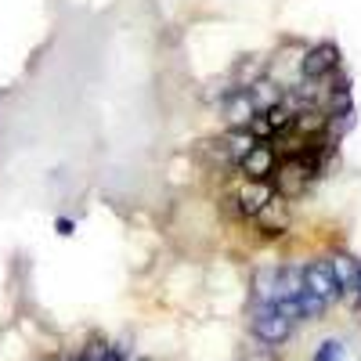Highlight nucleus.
Masks as SVG:
<instances>
[{
	"label": "nucleus",
	"mask_w": 361,
	"mask_h": 361,
	"mask_svg": "<svg viewBox=\"0 0 361 361\" xmlns=\"http://www.w3.org/2000/svg\"><path fill=\"white\" fill-rule=\"evenodd\" d=\"M329 264H333V275H336V286L347 300H361L357 289H361V260L350 257V253H329Z\"/></svg>",
	"instance_id": "10"
},
{
	"label": "nucleus",
	"mask_w": 361,
	"mask_h": 361,
	"mask_svg": "<svg viewBox=\"0 0 361 361\" xmlns=\"http://www.w3.org/2000/svg\"><path fill=\"white\" fill-rule=\"evenodd\" d=\"M224 141H228V148H231V156H235V163L243 159L250 148L257 145V137L250 134V127H243V130H224Z\"/></svg>",
	"instance_id": "16"
},
{
	"label": "nucleus",
	"mask_w": 361,
	"mask_h": 361,
	"mask_svg": "<svg viewBox=\"0 0 361 361\" xmlns=\"http://www.w3.org/2000/svg\"><path fill=\"white\" fill-rule=\"evenodd\" d=\"M257 102L250 94V87H231L221 94V116H224V130H243L250 127V119L257 116Z\"/></svg>",
	"instance_id": "5"
},
{
	"label": "nucleus",
	"mask_w": 361,
	"mask_h": 361,
	"mask_svg": "<svg viewBox=\"0 0 361 361\" xmlns=\"http://www.w3.org/2000/svg\"><path fill=\"white\" fill-rule=\"evenodd\" d=\"M304 289H311L314 296L329 300V304H336V300H343L340 286H336V275H333V264H329V257H314L304 264Z\"/></svg>",
	"instance_id": "6"
},
{
	"label": "nucleus",
	"mask_w": 361,
	"mask_h": 361,
	"mask_svg": "<svg viewBox=\"0 0 361 361\" xmlns=\"http://www.w3.org/2000/svg\"><path fill=\"white\" fill-rule=\"evenodd\" d=\"M343 354H347V350H343V343H340V340H325V343L314 350V357H311V361H343Z\"/></svg>",
	"instance_id": "17"
},
{
	"label": "nucleus",
	"mask_w": 361,
	"mask_h": 361,
	"mask_svg": "<svg viewBox=\"0 0 361 361\" xmlns=\"http://www.w3.org/2000/svg\"><path fill=\"white\" fill-rule=\"evenodd\" d=\"M322 173H318V166L307 152H289V156H279V166L271 173V188H275V195H282L286 202H296V199L307 195V188Z\"/></svg>",
	"instance_id": "1"
},
{
	"label": "nucleus",
	"mask_w": 361,
	"mask_h": 361,
	"mask_svg": "<svg viewBox=\"0 0 361 361\" xmlns=\"http://www.w3.org/2000/svg\"><path fill=\"white\" fill-rule=\"evenodd\" d=\"M127 361H148V357H127Z\"/></svg>",
	"instance_id": "21"
},
{
	"label": "nucleus",
	"mask_w": 361,
	"mask_h": 361,
	"mask_svg": "<svg viewBox=\"0 0 361 361\" xmlns=\"http://www.w3.org/2000/svg\"><path fill=\"white\" fill-rule=\"evenodd\" d=\"M357 296H361V289H357Z\"/></svg>",
	"instance_id": "22"
},
{
	"label": "nucleus",
	"mask_w": 361,
	"mask_h": 361,
	"mask_svg": "<svg viewBox=\"0 0 361 361\" xmlns=\"http://www.w3.org/2000/svg\"><path fill=\"white\" fill-rule=\"evenodd\" d=\"M235 202L238 209H243V221H253L260 209L275 199V188H271V180H243L238 177V185H235Z\"/></svg>",
	"instance_id": "8"
},
{
	"label": "nucleus",
	"mask_w": 361,
	"mask_h": 361,
	"mask_svg": "<svg viewBox=\"0 0 361 361\" xmlns=\"http://www.w3.org/2000/svg\"><path fill=\"white\" fill-rule=\"evenodd\" d=\"M253 228L264 235V238H282L289 228H293V214H289V202L282 199V195H275L271 199L260 214L253 217Z\"/></svg>",
	"instance_id": "9"
},
{
	"label": "nucleus",
	"mask_w": 361,
	"mask_h": 361,
	"mask_svg": "<svg viewBox=\"0 0 361 361\" xmlns=\"http://www.w3.org/2000/svg\"><path fill=\"white\" fill-rule=\"evenodd\" d=\"M293 329H296V322L279 304H253V311H250V333H253L257 343L279 350L293 336Z\"/></svg>",
	"instance_id": "2"
},
{
	"label": "nucleus",
	"mask_w": 361,
	"mask_h": 361,
	"mask_svg": "<svg viewBox=\"0 0 361 361\" xmlns=\"http://www.w3.org/2000/svg\"><path fill=\"white\" fill-rule=\"evenodd\" d=\"M275 166H279V145L275 141H257L250 152L238 159L235 173L243 177V180H271Z\"/></svg>",
	"instance_id": "4"
},
{
	"label": "nucleus",
	"mask_w": 361,
	"mask_h": 361,
	"mask_svg": "<svg viewBox=\"0 0 361 361\" xmlns=\"http://www.w3.org/2000/svg\"><path fill=\"white\" fill-rule=\"evenodd\" d=\"M238 361H279V350L260 343V347H250V350H246L243 357H238Z\"/></svg>",
	"instance_id": "19"
},
{
	"label": "nucleus",
	"mask_w": 361,
	"mask_h": 361,
	"mask_svg": "<svg viewBox=\"0 0 361 361\" xmlns=\"http://www.w3.org/2000/svg\"><path fill=\"white\" fill-rule=\"evenodd\" d=\"M250 134H253L257 141H271V137H275V127L267 123V116H264V112H257V116L250 119Z\"/></svg>",
	"instance_id": "18"
},
{
	"label": "nucleus",
	"mask_w": 361,
	"mask_h": 361,
	"mask_svg": "<svg viewBox=\"0 0 361 361\" xmlns=\"http://www.w3.org/2000/svg\"><path fill=\"white\" fill-rule=\"evenodd\" d=\"M195 159L202 163L206 173H214V177H224V173H231V170L238 166L235 156H231V148H228V141H224V134L199 141V145H195Z\"/></svg>",
	"instance_id": "7"
},
{
	"label": "nucleus",
	"mask_w": 361,
	"mask_h": 361,
	"mask_svg": "<svg viewBox=\"0 0 361 361\" xmlns=\"http://www.w3.org/2000/svg\"><path fill=\"white\" fill-rule=\"evenodd\" d=\"M275 267H257L253 271V282H250V293H253V304H275Z\"/></svg>",
	"instance_id": "14"
},
{
	"label": "nucleus",
	"mask_w": 361,
	"mask_h": 361,
	"mask_svg": "<svg viewBox=\"0 0 361 361\" xmlns=\"http://www.w3.org/2000/svg\"><path fill=\"white\" fill-rule=\"evenodd\" d=\"M76 357L80 361H127V350H123V343H109L102 336H90Z\"/></svg>",
	"instance_id": "13"
},
{
	"label": "nucleus",
	"mask_w": 361,
	"mask_h": 361,
	"mask_svg": "<svg viewBox=\"0 0 361 361\" xmlns=\"http://www.w3.org/2000/svg\"><path fill=\"white\" fill-rule=\"evenodd\" d=\"M343 66V54H340V44L333 40H322V44H311L304 54H300V80H329L336 76V69Z\"/></svg>",
	"instance_id": "3"
},
{
	"label": "nucleus",
	"mask_w": 361,
	"mask_h": 361,
	"mask_svg": "<svg viewBox=\"0 0 361 361\" xmlns=\"http://www.w3.org/2000/svg\"><path fill=\"white\" fill-rule=\"evenodd\" d=\"M304 293V264H279L275 267V304H289Z\"/></svg>",
	"instance_id": "12"
},
{
	"label": "nucleus",
	"mask_w": 361,
	"mask_h": 361,
	"mask_svg": "<svg viewBox=\"0 0 361 361\" xmlns=\"http://www.w3.org/2000/svg\"><path fill=\"white\" fill-rule=\"evenodd\" d=\"M250 94H253L257 109H267V105H275V102H282V98H286V87H282V83H275V80H267V76H260V80H253V83H250Z\"/></svg>",
	"instance_id": "15"
},
{
	"label": "nucleus",
	"mask_w": 361,
	"mask_h": 361,
	"mask_svg": "<svg viewBox=\"0 0 361 361\" xmlns=\"http://www.w3.org/2000/svg\"><path fill=\"white\" fill-rule=\"evenodd\" d=\"M289 134H293V137H322V134H329V112H325L322 105L296 109Z\"/></svg>",
	"instance_id": "11"
},
{
	"label": "nucleus",
	"mask_w": 361,
	"mask_h": 361,
	"mask_svg": "<svg viewBox=\"0 0 361 361\" xmlns=\"http://www.w3.org/2000/svg\"><path fill=\"white\" fill-rule=\"evenodd\" d=\"M54 231L62 235V238H69V235H76V224H73L69 217H58V221H54Z\"/></svg>",
	"instance_id": "20"
}]
</instances>
